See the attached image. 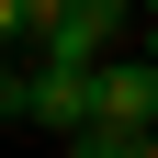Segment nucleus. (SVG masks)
<instances>
[{"mask_svg":"<svg viewBox=\"0 0 158 158\" xmlns=\"http://www.w3.org/2000/svg\"><path fill=\"white\" fill-rule=\"evenodd\" d=\"M124 23H135V0H56V23L34 34V56H56V68H90V56H102Z\"/></svg>","mask_w":158,"mask_h":158,"instance_id":"nucleus-2","label":"nucleus"},{"mask_svg":"<svg viewBox=\"0 0 158 158\" xmlns=\"http://www.w3.org/2000/svg\"><path fill=\"white\" fill-rule=\"evenodd\" d=\"M68 158H158V124H68Z\"/></svg>","mask_w":158,"mask_h":158,"instance_id":"nucleus-3","label":"nucleus"},{"mask_svg":"<svg viewBox=\"0 0 158 158\" xmlns=\"http://www.w3.org/2000/svg\"><path fill=\"white\" fill-rule=\"evenodd\" d=\"M147 68H158V11H147Z\"/></svg>","mask_w":158,"mask_h":158,"instance_id":"nucleus-6","label":"nucleus"},{"mask_svg":"<svg viewBox=\"0 0 158 158\" xmlns=\"http://www.w3.org/2000/svg\"><path fill=\"white\" fill-rule=\"evenodd\" d=\"M11 79H23V68H11V45H0V113H11Z\"/></svg>","mask_w":158,"mask_h":158,"instance_id":"nucleus-5","label":"nucleus"},{"mask_svg":"<svg viewBox=\"0 0 158 158\" xmlns=\"http://www.w3.org/2000/svg\"><path fill=\"white\" fill-rule=\"evenodd\" d=\"M79 90H90V113H79V124H158V68H147V56H124V45L90 56V68H79Z\"/></svg>","mask_w":158,"mask_h":158,"instance_id":"nucleus-1","label":"nucleus"},{"mask_svg":"<svg viewBox=\"0 0 158 158\" xmlns=\"http://www.w3.org/2000/svg\"><path fill=\"white\" fill-rule=\"evenodd\" d=\"M56 23V0H23V45H34V34H45Z\"/></svg>","mask_w":158,"mask_h":158,"instance_id":"nucleus-4","label":"nucleus"}]
</instances>
